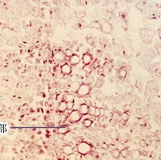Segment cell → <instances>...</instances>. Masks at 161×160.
<instances>
[{
	"label": "cell",
	"mask_w": 161,
	"mask_h": 160,
	"mask_svg": "<svg viewBox=\"0 0 161 160\" xmlns=\"http://www.w3.org/2000/svg\"><path fill=\"white\" fill-rule=\"evenodd\" d=\"M140 35H141V38L144 42L150 44L152 42L153 37L155 35V31L152 30V29L144 28L142 29L140 31Z\"/></svg>",
	"instance_id": "1"
},
{
	"label": "cell",
	"mask_w": 161,
	"mask_h": 160,
	"mask_svg": "<svg viewBox=\"0 0 161 160\" xmlns=\"http://www.w3.org/2000/svg\"><path fill=\"white\" fill-rule=\"evenodd\" d=\"M76 150L81 155H88L92 151V146L87 142H80L76 145Z\"/></svg>",
	"instance_id": "2"
},
{
	"label": "cell",
	"mask_w": 161,
	"mask_h": 160,
	"mask_svg": "<svg viewBox=\"0 0 161 160\" xmlns=\"http://www.w3.org/2000/svg\"><path fill=\"white\" fill-rule=\"evenodd\" d=\"M91 85L86 84V83H83L80 84V87L76 91V94L80 97H85L87 96L91 92Z\"/></svg>",
	"instance_id": "3"
},
{
	"label": "cell",
	"mask_w": 161,
	"mask_h": 160,
	"mask_svg": "<svg viewBox=\"0 0 161 160\" xmlns=\"http://www.w3.org/2000/svg\"><path fill=\"white\" fill-rule=\"evenodd\" d=\"M82 118V115L79 113L78 110L75 109V110H73L72 112L70 113L68 116V121L70 123L74 124V123H76L78 122L79 121L81 120Z\"/></svg>",
	"instance_id": "4"
},
{
	"label": "cell",
	"mask_w": 161,
	"mask_h": 160,
	"mask_svg": "<svg viewBox=\"0 0 161 160\" xmlns=\"http://www.w3.org/2000/svg\"><path fill=\"white\" fill-rule=\"evenodd\" d=\"M113 26L109 22H104V24H102V27H101V30L105 34H110L113 30Z\"/></svg>",
	"instance_id": "5"
},
{
	"label": "cell",
	"mask_w": 161,
	"mask_h": 160,
	"mask_svg": "<svg viewBox=\"0 0 161 160\" xmlns=\"http://www.w3.org/2000/svg\"><path fill=\"white\" fill-rule=\"evenodd\" d=\"M61 72H62L63 75L68 76V75H70V74L71 73V72H72V68H71L70 64H64L61 66Z\"/></svg>",
	"instance_id": "6"
},
{
	"label": "cell",
	"mask_w": 161,
	"mask_h": 160,
	"mask_svg": "<svg viewBox=\"0 0 161 160\" xmlns=\"http://www.w3.org/2000/svg\"><path fill=\"white\" fill-rule=\"evenodd\" d=\"M65 57H65L64 53L61 51H57L55 54V55H54V58H55V60L57 61L58 62H59V63L63 62V61L65 60Z\"/></svg>",
	"instance_id": "7"
},
{
	"label": "cell",
	"mask_w": 161,
	"mask_h": 160,
	"mask_svg": "<svg viewBox=\"0 0 161 160\" xmlns=\"http://www.w3.org/2000/svg\"><path fill=\"white\" fill-rule=\"evenodd\" d=\"M62 151L65 155L67 156H70L72 155L73 152H74V149H73L72 147L69 144H66L63 147V150Z\"/></svg>",
	"instance_id": "8"
},
{
	"label": "cell",
	"mask_w": 161,
	"mask_h": 160,
	"mask_svg": "<svg viewBox=\"0 0 161 160\" xmlns=\"http://www.w3.org/2000/svg\"><path fill=\"white\" fill-rule=\"evenodd\" d=\"M89 106L86 104H83L80 106V108H79V113L82 115V116H84V115L88 114V111H89Z\"/></svg>",
	"instance_id": "9"
},
{
	"label": "cell",
	"mask_w": 161,
	"mask_h": 160,
	"mask_svg": "<svg viewBox=\"0 0 161 160\" xmlns=\"http://www.w3.org/2000/svg\"><path fill=\"white\" fill-rule=\"evenodd\" d=\"M69 61H70V64L73 65V66H75V65H77L80 64V58L78 55H73L72 56L70 57L69 59Z\"/></svg>",
	"instance_id": "10"
},
{
	"label": "cell",
	"mask_w": 161,
	"mask_h": 160,
	"mask_svg": "<svg viewBox=\"0 0 161 160\" xmlns=\"http://www.w3.org/2000/svg\"><path fill=\"white\" fill-rule=\"evenodd\" d=\"M92 61V57L90 54L86 53L83 55V62L85 65L91 64Z\"/></svg>",
	"instance_id": "11"
},
{
	"label": "cell",
	"mask_w": 161,
	"mask_h": 160,
	"mask_svg": "<svg viewBox=\"0 0 161 160\" xmlns=\"http://www.w3.org/2000/svg\"><path fill=\"white\" fill-rule=\"evenodd\" d=\"M117 76L119 79H125L127 76V70L124 67H120L117 72Z\"/></svg>",
	"instance_id": "12"
},
{
	"label": "cell",
	"mask_w": 161,
	"mask_h": 160,
	"mask_svg": "<svg viewBox=\"0 0 161 160\" xmlns=\"http://www.w3.org/2000/svg\"><path fill=\"white\" fill-rule=\"evenodd\" d=\"M58 111L61 113L65 112L67 110V103L64 101V100H62L61 103L59 104L58 105Z\"/></svg>",
	"instance_id": "13"
},
{
	"label": "cell",
	"mask_w": 161,
	"mask_h": 160,
	"mask_svg": "<svg viewBox=\"0 0 161 160\" xmlns=\"http://www.w3.org/2000/svg\"><path fill=\"white\" fill-rule=\"evenodd\" d=\"M110 154H111V156L114 159H117L119 158V156H120V151L118 150L117 149H114L110 151Z\"/></svg>",
	"instance_id": "14"
},
{
	"label": "cell",
	"mask_w": 161,
	"mask_h": 160,
	"mask_svg": "<svg viewBox=\"0 0 161 160\" xmlns=\"http://www.w3.org/2000/svg\"><path fill=\"white\" fill-rule=\"evenodd\" d=\"M12 144V141H11L8 137H3V138L0 140V144L3 145V146H8Z\"/></svg>",
	"instance_id": "15"
},
{
	"label": "cell",
	"mask_w": 161,
	"mask_h": 160,
	"mask_svg": "<svg viewBox=\"0 0 161 160\" xmlns=\"http://www.w3.org/2000/svg\"><path fill=\"white\" fill-rule=\"evenodd\" d=\"M104 79H103V77L98 78V79H97L96 82H95V88H100L103 85V84H104Z\"/></svg>",
	"instance_id": "16"
},
{
	"label": "cell",
	"mask_w": 161,
	"mask_h": 160,
	"mask_svg": "<svg viewBox=\"0 0 161 160\" xmlns=\"http://www.w3.org/2000/svg\"><path fill=\"white\" fill-rule=\"evenodd\" d=\"M83 70L86 74H89V73H90V72H92V71L93 67H92V64H87V65H85V66L83 67Z\"/></svg>",
	"instance_id": "17"
},
{
	"label": "cell",
	"mask_w": 161,
	"mask_h": 160,
	"mask_svg": "<svg viewBox=\"0 0 161 160\" xmlns=\"http://www.w3.org/2000/svg\"><path fill=\"white\" fill-rule=\"evenodd\" d=\"M75 16L78 19H82V18L86 17V12L84 11H77V12L75 13Z\"/></svg>",
	"instance_id": "18"
},
{
	"label": "cell",
	"mask_w": 161,
	"mask_h": 160,
	"mask_svg": "<svg viewBox=\"0 0 161 160\" xmlns=\"http://www.w3.org/2000/svg\"><path fill=\"white\" fill-rule=\"evenodd\" d=\"M92 123H93V122L90 119H85V120H84L83 121V126L84 127H86V128H89V127H90V126L92 125Z\"/></svg>",
	"instance_id": "19"
},
{
	"label": "cell",
	"mask_w": 161,
	"mask_h": 160,
	"mask_svg": "<svg viewBox=\"0 0 161 160\" xmlns=\"http://www.w3.org/2000/svg\"><path fill=\"white\" fill-rule=\"evenodd\" d=\"M125 91H126V93L129 95H132V94L134 92V87L132 86V85H127L125 88Z\"/></svg>",
	"instance_id": "20"
},
{
	"label": "cell",
	"mask_w": 161,
	"mask_h": 160,
	"mask_svg": "<svg viewBox=\"0 0 161 160\" xmlns=\"http://www.w3.org/2000/svg\"><path fill=\"white\" fill-rule=\"evenodd\" d=\"M111 99H113V101H112L113 103H117V104L120 103V102L123 100V96L119 94V95L114 97V98H111Z\"/></svg>",
	"instance_id": "21"
},
{
	"label": "cell",
	"mask_w": 161,
	"mask_h": 160,
	"mask_svg": "<svg viewBox=\"0 0 161 160\" xmlns=\"http://www.w3.org/2000/svg\"><path fill=\"white\" fill-rule=\"evenodd\" d=\"M69 128L67 127V126H63V127L59 128L58 130V132L59 134H61V135H65V134H67Z\"/></svg>",
	"instance_id": "22"
},
{
	"label": "cell",
	"mask_w": 161,
	"mask_h": 160,
	"mask_svg": "<svg viewBox=\"0 0 161 160\" xmlns=\"http://www.w3.org/2000/svg\"><path fill=\"white\" fill-rule=\"evenodd\" d=\"M90 26L92 28H95L97 29H101V27H102V24L98 21H92L91 23Z\"/></svg>",
	"instance_id": "23"
},
{
	"label": "cell",
	"mask_w": 161,
	"mask_h": 160,
	"mask_svg": "<svg viewBox=\"0 0 161 160\" xmlns=\"http://www.w3.org/2000/svg\"><path fill=\"white\" fill-rule=\"evenodd\" d=\"M74 96L73 94H67L64 97V101L66 103H69V102H74Z\"/></svg>",
	"instance_id": "24"
},
{
	"label": "cell",
	"mask_w": 161,
	"mask_h": 160,
	"mask_svg": "<svg viewBox=\"0 0 161 160\" xmlns=\"http://www.w3.org/2000/svg\"><path fill=\"white\" fill-rule=\"evenodd\" d=\"M119 116H120L121 120H123V121H125V122H127V121L130 120V114H129V113H126V112L123 113L122 114H121Z\"/></svg>",
	"instance_id": "25"
},
{
	"label": "cell",
	"mask_w": 161,
	"mask_h": 160,
	"mask_svg": "<svg viewBox=\"0 0 161 160\" xmlns=\"http://www.w3.org/2000/svg\"><path fill=\"white\" fill-rule=\"evenodd\" d=\"M120 154L122 155L123 157L126 158V159L130 156V152H129V150H127V149H123V150H121Z\"/></svg>",
	"instance_id": "26"
},
{
	"label": "cell",
	"mask_w": 161,
	"mask_h": 160,
	"mask_svg": "<svg viewBox=\"0 0 161 160\" xmlns=\"http://www.w3.org/2000/svg\"><path fill=\"white\" fill-rule=\"evenodd\" d=\"M109 134H110V137H111L113 139H117L118 136H119V133H118L117 130H112Z\"/></svg>",
	"instance_id": "27"
},
{
	"label": "cell",
	"mask_w": 161,
	"mask_h": 160,
	"mask_svg": "<svg viewBox=\"0 0 161 160\" xmlns=\"http://www.w3.org/2000/svg\"><path fill=\"white\" fill-rule=\"evenodd\" d=\"M95 109H96V107H93V106H90V107H89L88 114H89L92 116H95Z\"/></svg>",
	"instance_id": "28"
},
{
	"label": "cell",
	"mask_w": 161,
	"mask_h": 160,
	"mask_svg": "<svg viewBox=\"0 0 161 160\" xmlns=\"http://www.w3.org/2000/svg\"><path fill=\"white\" fill-rule=\"evenodd\" d=\"M30 12H31V11L28 9V8H24L22 10H20V14L23 17L27 16L30 14Z\"/></svg>",
	"instance_id": "29"
},
{
	"label": "cell",
	"mask_w": 161,
	"mask_h": 160,
	"mask_svg": "<svg viewBox=\"0 0 161 160\" xmlns=\"http://www.w3.org/2000/svg\"><path fill=\"white\" fill-rule=\"evenodd\" d=\"M80 84H79L77 82H74V83H71L70 87L73 90L76 91H76H77V89L79 88V87H80Z\"/></svg>",
	"instance_id": "30"
},
{
	"label": "cell",
	"mask_w": 161,
	"mask_h": 160,
	"mask_svg": "<svg viewBox=\"0 0 161 160\" xmlns=\"http://www.w3.org/2000/svg\"><path fill=\"white\" fill-rule=\"evenodd\" d=\"M64 53L65 57H70L73 55H74L72 50L70 49H66L64 51Z\"/></svg>",
	"instance_id": "31"
},
{
	"label": "cell",
	"mask_w": 161,
	"mask_h": 160,
	"mask_svg": "<svg viewBox=\"0 0 161 160\" xmlns=\"http://www.w3.org/2000/svg\"><path fill=\"white\" fill-rule=\"evenodd\" d=\"M92 66L93 69H96V68H98L99 67H100V62H99L98 60H95L94 62L92 63Z\"/></svg>",
	"instance_id": "32"
},
{
	"label": "cell",
	"mask_w": 161,
	"mask_h": 160,
	"mask_svg": "<svg viewBox=\"0 0 161 160\" xmlns=\"http://www.w3.org/2000/svg\"><path fill=\"white\" fill-rule=\"evenodd\" d=\"M99 42H100L101 45H102L103 47H104V46L106 45V44L108 43V41L105 38H104V37H102V38L100 39V41H99Z\"/></svg>",
	"instance_id": "33"
},
{
	"label": "cell",
	"mask_w": 161,
	"mask_h": 160,
	"mask_svg": "<svg viewBox=\"0 0 161 160\" xmlns=\"http://www.w3.org/2000/svg\"><path fill=\"white\" fill-rule=\"evenodd\" d=\"M136 88H137L138 89V90L141 91L142 86V83L141 80L138 79L137 81H136Z\"/></svg>",
	"instance_id": "34"
},
{
	"label": "cell",
	"mask_w": 161,
	"mask_h": 160,
	"mask_svg": "<svg viewBox=\"0 0 161 160\" xmlns=\"http://www.w3.org/2000/svg\"><path fill=\"white\" fill-rule=\"evenodd\" d=\"M139 145H140V147H141L145 148L147 146V144L146 143L145 140H140L139 141Z\"/></svg>",
	"instance_id": "35"
},
{
	"label": "cell",
	"mask_w": 161,
	"mask_h": 160,
	"mask_svg": "<svg viewBox=\"0 0 161 160\" xmlns=\"http://www.w3.org/2000/svg\"><path fill=\"white\" fill-rule=\"evenodd\" d=\"M87 42L89 45H94L95 44V40L94 38H92V37H90V38L87 39Z\"/></svg>",
	"instance_id": "36"
},
{
	"label": "cell",
	"mask_w": 161,
	"mask_h": 160,
	"mask_svg": "<svg viewBox=\"0 0 161 160\" xmlns=\"http://www.w3.org/2000/svg\"><path fill=\"white\" fill-rule=\"evenodd\" d=\"M105 114V109L104 108H99V117H104Z\"/></svg>",
	"instance_id": "37"
},
{
	"label": "cell",
	"mask_w": 161,
	"mask_h": 160,
	"mask_svg": "<svg viewBox=\"0 0 161 160\" xmlns=\"http://www.w3.org/2000/svg\"><path fill=\"white\" fill-rule=\"evenodd\" d=\"M92 83H94V79H93L92 77H89H89L87 78V80L86 81V84L91 85V84Z\"/></svg>",
	"instance_id": "38"
},
{
	"label": "cell",
	"mask_w": 161,
	"mask_h": 160,
	"mask_svg": "<svg viewBox=\"0 0 161 160\" xmlns=\"http://www.w3.org/2000/svg\"><path fill=\"white\" fill-rule=\"evenodd\" d=\"M123 109H124L125 112H126V113L130 112V109H131V105H130V104H126V105H125L124 107H123Z\"/></svg>",
	"instance_id": "39"
},
{
	"label": "cell",
	"mask_w": 161,
	"mask_h": 160,
	"mask_svg": "<svg viewBox=\"0 0 161 160\" xmlns=\"http://www.w3.org/2000/svg\"><path fill=\"white\" fill-rule=\"evenodd\" d=\"M74 102H69V103H67V109H71L74 107Z\"/></svg>",
	"instance_id": "40"
},
{
	"label": "cell",
	"mask_w": 161,
	"mask_h": 160,
	"mask_svg": "<svg viewBox=\"0 0 161 160\" xmlns=\"http://www.w3.org/2000/svg\"><path fill=\"white\" fill-rule=\"evenodd\" d=\"M103 70H104V73H109L110 71V67H109L108 65H106V66H104V67H103Z\"/></svg>",
	"instance_id": "41"
},
{
	"label": "cell",
	"mask_w": 161,
	"mask_h": 160,
	"mask_svg": "<svg viewBox=\"0 0 161 160\" xmlns=\"http://www.w3.org/2000/svg\"><path fill=\"white\" fill-rule=\"evenodd\" d=\"M58 24H60V25H61V26H62V27H65L64 20L62 18H58Z\"/></svg>",
	"instance_id": "42"
},
{
	"label": "cell",
	"mask_w": 161,
	"mask_h": 160,
	"mask_svg": "<svg viewBox=\"0 0 161 160\" xmlns=\"http://www.w3.org/2000/svg\"><path fill=\"white\" fill-rule=\"evenodd\" d=\"M126 122H125V121H123L122 120H119V128L124 127L125 125H126Z\"/></svg>",
	"instance_id": "43"
},
{
	"label": "cell",
	"mask_w": 161,
	"mask_h": 160,
	"mask_svg": "<svg viewBox=\"0 0 161 160\" xmlns=\"http://www.w3.org/2000/svg\"><path fill=\"white\" fill-rule=\"evenodd\" d=\"M160 115H157V116H154V121H156V122L159 125H160Z\"/></svg>",
	"instance_id": "44"
},
{
	"label": "cell",
	"mask_w": 161,
	"mask_h": 160,
	"mask_svg": "<svg viewBox=\"0 0 161 160\" xmlns=\"http://www.w3.org/2000/svg\"><path fill=\"white\" fill-rule=\"evenodd\" d=\"M86 26V24H85V22L84 21H82V20H80V22H79V27H80V28H81V29H83L84 27H85Z\"/></svg>",
	"instance_id": "45"
},
{
	"label": "cell",
	"mask_w": 161,
	"mask_h": 160,
	"mask_svg": "<svg viewBox=\"0 0 161 160\" xmlns=\"http://www.w3.org/2000/svg\"><path fill=\"white\" fill-rule=\"evenodd\" d=\"M98 73L99 76H102L103 73H104V70H103V67H98Z\"/></svg>",
	"instance_id": "46"
},
{
	"label": "cell",
	"mask_w": 161,
	"mask_h": 160,
	"mask_svg": "<svg viewBox=\"0 0 161 160\" xmlns=\"http://www.w3.org/2000/svg\"><path fill=\"white\" fill-rule=\"evenodd\" d=\"M102 148L104 149V150H108L109 148V145L107 144V143H103L102 144Z\"/></svg>",
	"instance_id": "47"
},
{
	"label": "cell",
	"mask_w": 161,
	"mask_h": 160,
	"mask_svg": "<svg viewBox=\"0 0 161 160\" xmlns=\"http://www.w3.org/2000/svg\"><path fill=\"white\" fill-rule=\"evenodd\" d=\"M117 149L118 150H119V151H121V150H123V149H125L124 145H123V144H119V145H118V147Z\"/></svg>",
	"instance_id": "48"
},
{
	"label": "cell",
	"mask_w": 161,
	"mask_h": 160,
	"mask_svg": "<svg viewBox=\"0 0 161 160\" xmlns=\"http://www.w3.org/2000/svg\"><path fill=\"white\" fill-rule=\"evenodd\" d=\"M160 47H161V46H160V44H157L156 46H155V48H156L157 51V52H158L159 55L160 54Z\"/></svg>",
	"instance_id": "49"
},
{
	"label": "cell",
	"mask_w": 161,
	"mask_h": 160,
	"mask_svg": "<svg viewBox=\"0 0 161 160\" xmlns=\"http://www.w3.org/2000/svg\"><path fill=\"white\" fill-rule=\"evenodd\" d=\"M94 117H99V108H98V107H96V109H95Z\"/></svg>",
	"instance_id": "50"
},
{
	"label": "cell",
	"mask_w": 161,
	"mask_h": 160,
	"mask_svg": "<svg viewBox=\"0 0 161 160\" xmlns=\"http://www.w3.org/2000/svg\"><path fill=\"white\" fill-rule=\"evenodd\" d=\"M91 3H92L93 5H96L97 3H99V1H91Z\"/></svg>",
	"instance_id": "51"
},
{
	"label": "cell",
	"mask_w": 161,
	"mask_h": 160,
	"mask_svg": "<svg viewBox=\"0 0 161 160\" xmlns=\"http://www.w3.org/2000/svg\"><path fill=\"white\" fill-rule=\"evenodd\" d=\"M45 160H52L51 159H49V158H48V159H46Z\"/></svg>",
	"instance_id": "52"
}]
</instances>
